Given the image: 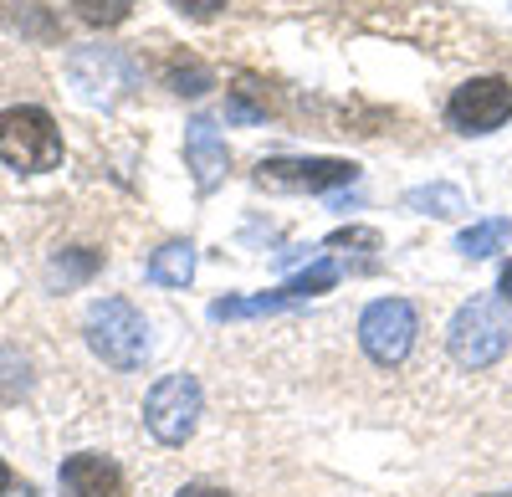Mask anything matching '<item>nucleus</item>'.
<instances>
[{"mask_svg":"<svg viewBox=\"0 0 512 497\" xmlns=\"http://www.w3.org/2000/svg\"><path fill=\"white\" fill-rule=\"evenodd\" d=\"M98 272V252H88V246H77V252H62L52 262V277L67 287V282H82V277H93Z\"/></svg>","mask_w":512,"mask_h":497,"instance_id":"dca6fc26","label":"nucleus"},{"mask_svg":"<svg viewBox=\"0 0 512 497\" xmlns=\"http://www.w3.org/2000/svg\"><path fill=\"white\" fill-rule=\"evenodd\" d=\"M507 236H512V221L507 216H487V221H472L456 236V252L461 257H492V252L507 246Z\"/></svg>","mask_w":512,"mask_h":497,"instance_id":"ddd939ff","label":"nucleus"},{"mask_svg":"<svg viewBox=\"0 0 512 497\" xmlns=\"http://www.w3.org/2000/svg\"><path fill=\"white\" fill-rule=\"evenodd\" d=\"M11 487V472H6V462H0V492H6Z\"/></svg>","mask_w":512,"mask_h":497,"instance_id":"412c9836","label":"nucleus"},{"mask_svg":"<svg viewBox=\"0 0 512 497\" xmlns=\"http://www.w3.org/2000/svg\"><path fill=\"white\" fill-rule=\"evenodd\" d=\"M128 6H134V0H77V11L88 16V21H103V26L123 21V16H128Z\"/></svg>","mask_w":512,"mask_h":497,"instance_id":"f3484780","label":"nucleus"},{"mask_svg":"<svg viewBox=\"0 0 512 497\" xmlns=\"http://www.w3.org/2000/svg\"><path fill=\"white\" fill-rule=\"evenodd\" d=\"M175 497H231V492H221V487H205V482H190V487H180Z\"/></svg>","mask_w":512,"mask_h":497,"instance_id":"6ab92c4d","label":"nucleus"},{"mask_svg":"<svg viewBox=\"0 0 512 497\" xmlns=\"http://www.w3.org/2000/svg\"><path fill=\"white\" fill-rule=\"evenodd\" d=\"M88 349L113 369H144L149 359V323L128 298H103L88 308Z\"/></svg>","mask_w":512,"mask_h":497,"instance_id":"f257e3e1","label":"nucleus"},{"mask_svg":"<svg viewBox=\"0 0 512 497\" xmlns=\"http://www.w3.org/2000/svg\"><path fill=\"white\" fill-rule=\"evenodd\" d=\"M175 11H185V16H195V21H210V16H221L231 0H169Z\"/></svg>","mask_w":512,"mask_h":497,"instance_id":"a211bd4d","label":"nucleus"},{"mask_svg":"<svg viewBox=\"0 0 512 497\" xmlns=\"http://www.w3.org/2000/svg\"><path fill=\"white\" fill-rule=\"evenodd\" d=\"M497 287H502V298H507V303H512V262H507V267H502V277H497Z\"/></svg>","mask_w":512,"mask_h":497,"instance_id":"aec40b11","label":"nucleus"},{"mask_svg":"<svg viewBox=\"0 0 512 497\" xmlns=\"http://www.w3.org/2000/svg\"><path fill=\"white\" fill-rule=\"evenodd\" d=\"M297 298L287 293V287H277V293H256V298H221V303H210V318L226 323V318H256V313H282L292 308Z\"/></svg>","mask_w":512,"mask_h":497,"instance_id":"4468645a","label":"nucleus"},{"mask_svg":"<svg viewBox=\"0 0 512 497\" xmlns=\"http://www.w3.org/2000/svg\"><path fill=\"white\" fill-rule=\"evenodd\" d=\"M144 426L164 446H185L200 426V380L195 375H164L144 400Z\"/></svg>","mask_w":512,"mask_h":497,"instance_id":"20e7f679","label":"nucleus"},{"mask_svg":"<svg viewBox=\"0 0 512 497\" xmlns=\"http://www.w3.org/2000/svg\"><path fill=\"white\" fill-rule=\"evenodd\" d=\"M195 277V246L190 241H164L149 257V282L159 287H185Z\"/></svg>","mask_w":512,"mask_h":497,"instance_id":"9b49d317","label":"nucleus"},{"mask_svg":"<svg viewBox=\"0 0 512 497\" xmlns=\"http://www.w3.org/2000/svg\"><path fill=\"white\" fill-rule=\"evenodd\" d=\"M446 118H451L456 134H492V129H502V123L512 118V82H502V77L461 82V88L451 93V103H446Z\"/></svg>","mask_w":512,"mask_h":497,"instance_id":"423d86ee","label":"nucleus"},{"mask_svg":"<svg viewBox=\"0 0 512 497\" xmlns=\"http://www.w3.org/2000/svg\"><path fill=\"white\" fill-rule=\"evenodd\" d=\"M487 497H512V492H487Z\"/></svg>","mask_w":512,"mask_h":497,"instance_id":"4be33fe9","label":"nucleus"},{"mask_svg":"<svg viewBox=\"0 0 512 497\" xmlns=\"http://www.w3.org/2000/svg\"><path fill=\"white\" fill-rule=\"evenodd\" d=\"M0 164L21 175H41L62 164V134L47 108H6L0 113Z\"/></svg>","mask_w":512,"mask_h":497,"instance_id":"f03ea898","label":"nucleus"},{"mask_svg":"<svg viewBox=\"0 0 512 497\" xmlns=\"http://www.w3.org/2000/svg\"><path fill=\"white\" fill-rule=\"evenodd\" d=\"M185 164H190V175L200 190H216L231 170V149L226 139L216 134V123L210 118H190V129H185Z\"/></svg>","mask_w":512,"mask_h":497,"instance_id":"1a4fd4ad","label":"nucleus"},{"mask_svg":"<svg viewBox=\"0 0 512 497\" xmlns=\"http://www.w3.org/2000/svg\"><path fill=\"white\" fill-rule=\"evenodd\" d=\"M159 77H164L180 98H200L210 82H216V77H210V67H205L200 57H190V52H169V57L159 62Z\"/></svg>","mask_w":512,"mask_h":497,"instance_id":"f8f14e48","label":"nucleus"},{"mask_svg":"<svg viewBox=\"0 0 512 497\" xmlns=\"http://www.w3.org/2000/svg\"><path fill=\"white\" fill-rule=\"evenodd\" d=\"M62 492L67 497H123V472L98 457V451H77V457L62 462Z\"/></svg>","mask_w":512,"mask_h":497,"instance_id":"9d476101","label":"nucleus"},{"mask_svg":"<svg viewBox=\"0 0 512 497\" xmlns=\"http://www.w3.org/2000/svg\"><path fill=\"white\" fill-rule=\"evenodd\" d=\"M446 344H451V359H456L461 369H487V364H497V359L507 354L512 323H507V313H502L492 298H472V303L451 318Z\"/></svg>","mask_w":512,"mask_h":497,"instance_id":"7ed1b4c3","label":"nucleus"},{"mask_svg":"<svg viewBox=\"0 0 512 497\" xmlns=\"http://www.w3.org/2000/svg\"><path fill=\"white\" fill-rule=\"evenodd\" d=\"M405 211H415V216H456V211H466V200H461L456 185H420V190L405 195Z\"/></svg>","mask_w":512,"mask_h":497,"instance_id":"2eb2a0df","label":"nucleus"},{"mask_svg":"<svg viewBox=\"0 0 512 497\" xmlns=\"http://www.w3.org/2000/svg\"><path fill=\"white\" fill-rule=\"evenodd\" d=\"M72 88L88 103H108L123 88H134V67H128L113 47H88L72 57Z\"/></svg>","mask_w":512,"mask_h":497,"instance_id":"6e6552de","label":"nucleus"},{"mask_svg":"<svg viewBox=\"0 0 512 497\" xmlns=\"http://www.w3.org/2000/svg\"><path fill=\"white\" fill-rule=\"evenodd\" d=\"M415 334H420V318L405 298H379L364 308L359 318V344L374 364H405V354L415 349Z\"/></svg>","mask_w":512,"mask_h":497,"instance_id":"39448f33","label":"nucleus"},{"mask_svg":"<svg viewBox=\"0 0 512 497\" xmlns=\"http://www.w3.org/2000/svg\"><path fill=\"white\" fill-rule=\"evenodd\" d=\"M354 164L349 159H262L256 164V185L262 190H338V185H354Z\"/></svg>","mask_w":512,"mask_h":497,"instance_id":"0eeeda50","label":"nucleus"}]
</instances>
